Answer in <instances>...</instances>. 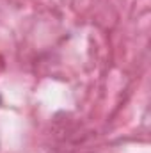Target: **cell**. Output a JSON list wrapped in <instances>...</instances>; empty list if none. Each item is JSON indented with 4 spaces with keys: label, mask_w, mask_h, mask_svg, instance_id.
<instances>
[{
    "label": "cell",
    "mask_w": 151,
    "mask_h": 153,
    "mask_svg": "<svg viewBox=\"0 0 151 153\" xmlns=\"http://www.w3.org/2000/svg\"><path fill=\"white\" fill-rule=\"evenodd\" d=\"M0 103H2V96H0Z\"/></svg>",
    "instance_id": "cell-1"
}]
</instances>
